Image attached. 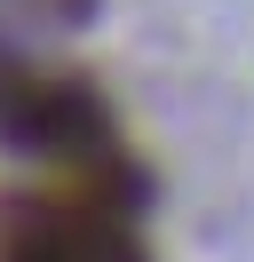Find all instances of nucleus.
<instances>
[{
	"label": "nucleus",
	"mask_w": 254,
	"mask_h": 262,
	"mask_svg": "<svg viewBox=\"0 0 254 262\" xmlns=\"http://www.w3.org/2000/svg\"><path fill=\"white\" fill-rule=\"evenodd\" d=\"M0 135L24 151H40V159H64L79 167V175H111V119L103 103L88 96L79 80H48V72H24L0 56Z\"/></svg>",
	"instance_id": "f257e3e1"
},
{
	"label": "nucleus",
	"mask_w": 254,
	"mask_h": 262,
	"mask_svg": "<svg viewBox=\"0 0 254 262\" xmlns=\"http://www.w3.org/2000/svg\"><path fill=\"white\" fill-rule=\"evenodd\" d=\"M0 262H143V246L111 191L79 183L56 199H16L0 214Z\"/></svg>",
	"instance_id": "f03ea898"
},
{
	"label": "nucleus",
	"mask_w": 254,
	"mask_h": 262,
	"mask_svg": "<svg viewBox=\"0 0 254 262\" xmlns=\"http://www.w3.org/2000/svg\"><path fill=\"white\" fill-rule=\"evenodd\" d=\"M64 8H88V0H64Z\"/></svg>",
	"instance_id": "7ed1b4c3"
}]
</instances>
